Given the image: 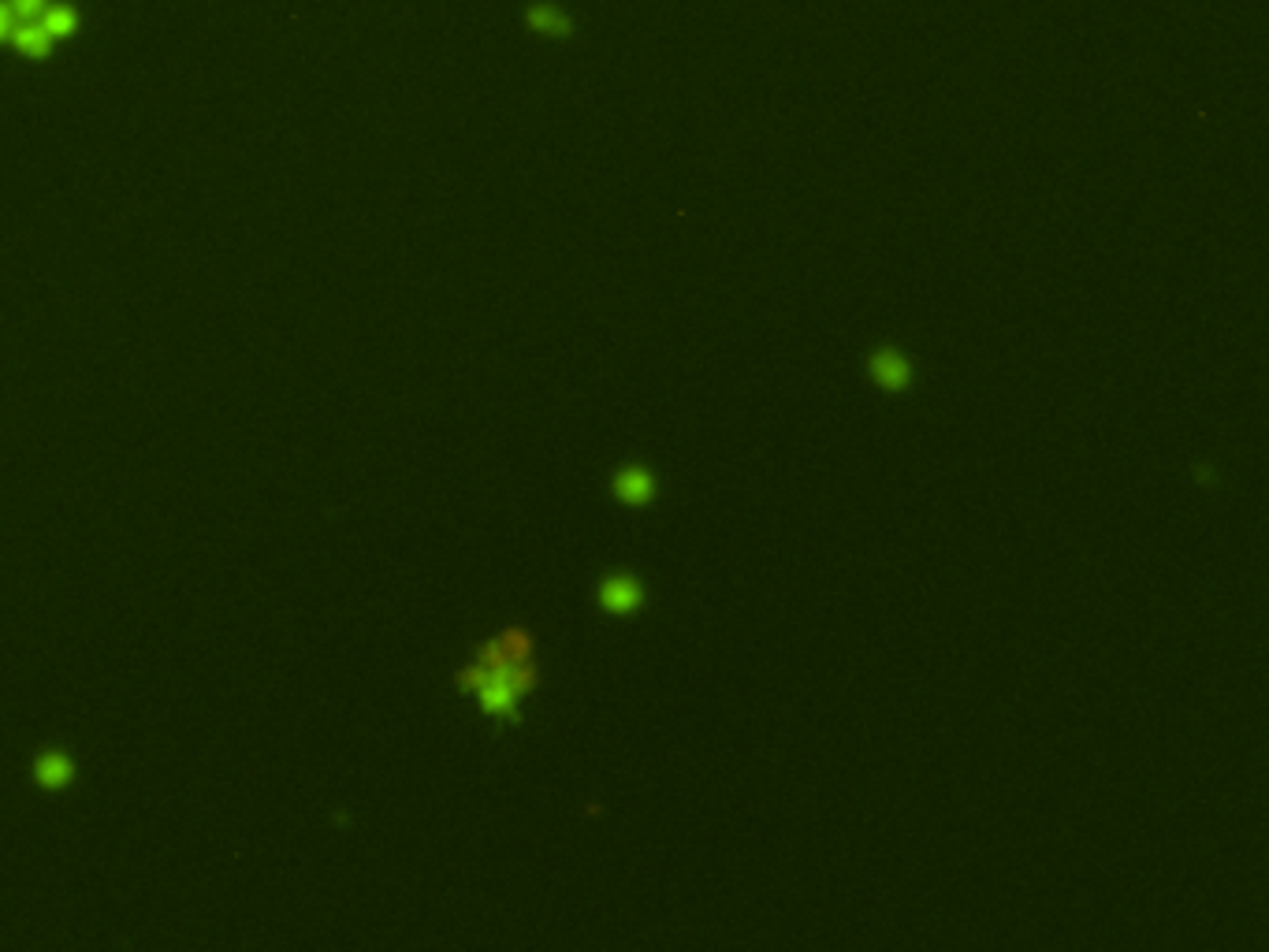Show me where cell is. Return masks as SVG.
Returning a JSON list of instances; mask_svg holds the SVG:
<instances>
[{"label": "cell", "mask_w": 1269, "mask_h": 952, "mask_svg": "<svg viewBox=\"0 0 1269 952\" xmlns=\"http://www.w3.org/2000/svg\"><path fill=\"white\" fill-rule=\"evenodd\" d=\"M462 696H473L480 715L500 726L522 722V699L537 692L540 670L533 662V636L522 625H507L503 633L473 651V659L454 673Z\"/></svg>", "instance_id": "1"}, {"label": "cell", "mask_w": 1269, "mask_h": 952, "mask_svg": "<svg viewBox=\"0 0 1269 952\" xmlns=\"http://www.w3.org/2000/svg\"><path fill=\"white\" fill-rule=\"evenodd\" d=\"M596 603H599V611L610 614V618H629V614H637L648 603V588L641 577L618 570V574H607L599 581Z\"/></svg>", "instance_id": "2"}, {"label": "cell", "mask_w": 1269, "mask_h": 952, "mask_svg": "<svg viewBox=\"0 0 1269 952\" xmlns=\"http://www.w3.org/2000/svg\"><path fill=\"white\" fill-rule=\"evenodd\" d=\"M867 376L886 394H904L915 383V365L901 346H879L867 357Z\"/></svg>", "instance_id": "3"}, {"label": "cell", "mask_w": 1269, "mask_h": 952, "mask_svg": "<svg viewBox=\"0 0 1269 952\" xmlns=\"http://www.w3.org/2000/svg\"><path fill=\"white\" fill-rule=\"evenodd\" d=\"M610 491H614V499L629 506V510H641V506H652L656 495H660V480L656 473L648 469V465H622L618 473L610 476Z\"/></svg>", "instance_id": "4"}, {"label": "cell", "mask_w": 1269, "mask_h": 952, "mask_svg": "<svg viewBox=\"0 0 1269 952\" xmlns=\"http://www.w3.org/2000/svg\"><path fill=\"white\" fill-rule=\"evenodd\" d=\"M525 23H529V30H533V34H540V37H559V41L574 37V30H577L574 19L562 12L559 4H551V0H537V4H529V12H525Z\"/></svg>", "instance_id": "5"}, {"label": "cell", "mask_w": 1269, "mask_h": 952, "mask_svg": "<svg viewBox=\"0 0 1269 952\" xmlns=\"http://www.w3.org/2000/svg\"><path fill=\"white\" fill-rule=\"evenodd\" d=\"M72 759L63 756V752H45V756H37L34 763V778L41 785H67L72 782Z\"/></svg>", "instance_id": "6"}]
</instances>
